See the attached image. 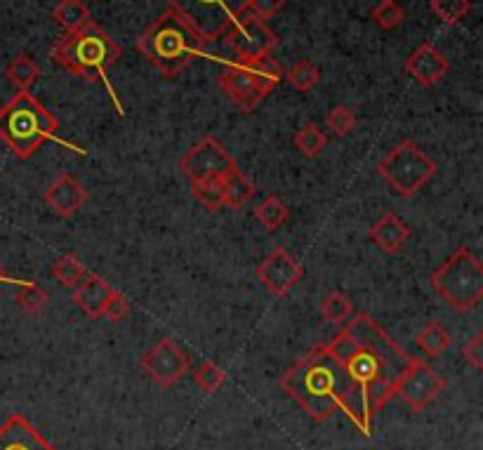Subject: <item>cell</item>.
<instances>
[{
    "instance_id": "6da1fadb",
    "label": "cell",
    "mask_w": 483,
    "mask_h": 450,
    "mask_svg": "<svg viewBox=\"0 0 483 450\" xmlns=\"http://www.w3.org/2000/svg\"><path fill=\"white\" fill-rule=\"evenodd\" d=\"M326 347L354 382L361 432L371 436L373 417L396 394V382L411 363V354H405L396 340L365 311L354 316Z\"/></svg>"
},
{
    "instance_id": "7a4b0ae2",
    "label": "cell",
    "mask_w": 483,
    "mask_h": 450,
    "mask_svg": "<svg viewBox=\"0 0 483 450\" xmlns=\"http://www.w3.org/2000/svg\"><path fill=\"white\" fill-rule=\"evenodd\" d=\"M281 387L316 423H326L335 411H344L349 420H354L356 427L361 429L359 396H356L354 382L349 380L342 363L332 356L326 344L316 347L299 363H295L281 377Z\"/></svg>"
},
{
    "instance_id": "3957f363",
    "label": "cell",
    "mask_w": 483,
    "mask_h": 450,
    "mask_svg": "<svg viewBox=\"0 0 483 450\" xmlns=\"http://www.w3.org/2000/svg\"><path fill=\"white\" fill-rule=\"evenodd\" d=\"M57 130L59 125L55 116L28 90H19L10 104L0 107V140L22 161L34 156L40 144L47 140L67 144L59 140Z\"/></svg>"
},
{
    "instance_id": "277c9868",
    "label": "cell",
    "mask_w": 483,
    "mask_h": 450,
    "mask_svg": "<svg viewBox=\"0 0 483 450\" xmlns=\"http://www.w3.org/2000/svg\"><path fill=\"white\" fill-rule=\"evenodd\" d=\"M52 59L80 78L97 80L109 67L119 62L121 47L95 19H90L80 31L57 40L52 46Z\"/></svg>"
},
{
    "instance_id": "5b68a950",
    "label": "cell",
    "mask_w": 483,
    "mask_h": 450,
    "mask_svg": "<svg viewBox=\"0 0 483 450\" xmlns=\"http://www.w3.org/2000/svg\"><path fill=\"white\" fill-rule=\"evenodd\" d=\"M198 38L173 10L163 12L149 31L137 38V50L165 76L182 74L198 55Z\"/></svg>"
},
{
    "instance_id": "8992f818",
    "label": "cell",
    "mask_w": 483,
    "mask_h": 450,
    "mask_svg": "<svg viewBox=\"0 0 483 450\" xmlns=\"http://www.w3.org/2000/svg\"><path fill=\"white\" fill-rule=\"evenodd\" d=\"M281 67L276 62L274 52H269L247 62L231 59L225 71L217 76V85L243 113H250L281 83Z\"/></svg>"
},
{
    "instance_id": "52a82bcc",
    "label": "cell",
    "mask_w": 483,
    "mask_h": 450,
    "mask_svg": "<svg viewBox=\"0 0 483 450\" xmlns=\"http://www.w3.org/2000/svg\"><path fill=\"white\" fill-rule=\"evenodd\" d=\"M432 288L456 311L474 309L483 298V265L469 248H457L432 274Z\"/></svg>"
},
{
    "instance_id": "ba28073f",
    "label": "cell",
    "mask_w": 483,
    "mask_h": 450,
    "mask_svg": "<svg viewBox=\"0 0 483 450\" xmlns=\"http://www.w3.org/2000/svg\"><path fill=\"white\" fill-rule=\"evenodd\" d=\"M380 175L399 196H415L436 175V163L413 140H404L377 165Z\"/></svg>"
},
{
    "instance_id": "9c48e42d",
    "label": "cell",
    "mask_w": 483,
    "mask_h": 450,
    "mask_svg": "<svg viewBox=\"0 0 483 450\" xmlns=\"http://www.w3.org/2000/svg\"><path fill=\"white\" fill-rule=\"evenodd\" d=\"M170 10L189 26L198 43L222 38L231 22L246 12L247 0H168Z\"/></svg>"
},
{
    "instance_id": "30bf717a",
    "label": "cell",
    "mask_w": 483,
    "mask_h": 450,
    "mask_svg": "<svg viewBox=\"0 0 483 450\" xmlns=\"http://www.w3.org/2000/svg\"><path fill=\"white\" fill-rule=\"evenodd\" d=\"M222 38H225L226 47H229L236 62H247V59L269 55V52H274L276 43H278L274 31L267 26V22L247 15V12L238 15L231 22V26L222 34Z\"/></svg>"
},
{
    "instance_id": "8fae6325",
    "label": "cell",
    "mask_w": 483,
    "mask_h": 450,
    "mask_svg": "<svg viewBox=\"0 0 483 450\" xmlns=\"http://www.w3.org/2000/svg\"><path fill=\"white\" fill-rule=\"evenodd\" d=\"M446 387L448 384H446L444 377L438 375L429 363L411 356V363L401 372L399 382H396V394L394 396H401L411 411L420 413L444 394Z\"/></svg>"
},
{
    "instance_id": "7c38bea8",
    "label": "cell",
    "mask_w": 483,
    "mask_h": 450,
    "mask_svg": "<svg viewBox=\"0 0 483 450\" xmlns=\"http://www.w3.org/2000/svg\"><path fill=\"white\" fill-rule=\"evenodd\" d=\"M180 168L192 180V184H198V182L222 180L225 175H229L231 170H236L238 165L234 156L215 137H203L198 144H194L186 152Z\"/></svg>"
},
{
    "instance_id": "4fadbf2b",
    "label": "cell",
    "mask_w": 483,
    "mask_h": 450,
    "mask_svg": "<svg viewBox=\"0 0 483 450\" xmlns=\"http://www.w3.org/2000/svg\"><path fill=\"white\" fill-rule=\"evenodd\" d=\"M192 368V359L180 344L163 338L142 356V371L152 377L158 387H173L186 371Z\"/></svg>"
},
{
    "instance_id": "5bb4252c",
    "label": "cell",
    "mask_w": 483,
    "mask_h": 450,
    "mask_svg": "<svg viewBox=\"0 0 483 450\" xmlns=\"http://www.w3.org/2000/svg\"><path fill=\"white\" fill-rule=\"evenodd\" d=\"M255 276H257L259 283H265L267 290H271L274 295H286L302 281L304 267L299 265L298 259L292 257L286 248H276L274 253L255 269Z\"/></svg>"
},
{
    "instance_id": "9a60e30c",
    "label": "cell",
    "mask_w": 483,
    "mask_h": 450,
    "mask_svg": "<svg viewBox=\"0 0 483 450\" xmlns=\"http://www.w3.org/2000/svg\"><path fill=\"white\" fill-rule=\"evenodd\" d=\"M405 74L411 76L417 85L422 88H432L438 80H444L446 74L450 71V62L446 55L438 50L432 43H422L420 47L411 52V57L405 59Z\"/></svg>"
},
{
    "instance_id": "2e32d148",
    "label": "cell",
    "mask_w": 483,
    "mask_h": 450,
    "mask_svg": "<svg viewBox=\"0 0 483 450\" xmlns=\"http://www.w3.org/2000/svg\"><path fill=\"white\" fill-rule=\"evenodd\" d=\"M0 450H57L24 415H10L0 427Z\"/></svg>"
},
{
    "instance_id": "e0dca14e",
    "label": "cell",
    "mask_w": 483,
    "mask_h": 450,
    "mask_svg": "<svg viewBox=\"0 0 483 450\" xmlns=\"http://www.w3.org/2000/svg\"><path fill=\"white\" fill-rule=\"evenodd\" d=\"M43 201L62 217H73L88 201V189H83L79 180L73 175L57 177L43 194Z\"/></svg>"
},
{
    "instance_id": "ac0fdd59",
    "label": "cell",
    "mask_w": 483,
    "mask_h": 450,
    "mask_svg": "<svg viewBox=\"0 0 483 450\" xmlns=\"http://www.w3.org/2000/svg\"><path fill=\"white\" fill-rule=\"evenodd\" d=\"M113 293V288L109 286L101 276L85 274L80 283L73 288V302L83 314H88L92 321L101 319L104 314V304H107L109 295Z\"/></svg>"
},
{
    "instance_id": "d6986e66",
    "label": "cell",
    "mask_w": 483,
    "mask_h": 450,
    "mask_svg": "<svg viewBox=\"0 0 483 450\" xmlns=\"http://www.w3.org/2000/svg\"><path fill=\"white\" fill-rule=\"evenodd\" d=\"M408 238H411V226L394 213L383 215L371 229V241L387 255L399 253L405 243H408Z\"/></svg>"
},
{
    "instance_id": "ffe728a7",
    "label": "cell",
    "mask_w": 483,
    "mask_h": 450,
    "mask_svg": "<svg viewBox=\"0 0 483 450\" xmlns=\"http://www.w3.org/2000/svg\"><path fill=\"white\" fill-rule=\"evenodd\" d=\"M222 186H225V205H229L231 210H241L255 196V184L238 168L222 177Z\"/></svg>"
},
{
    "instance_id": "44dd1931",
    "label": "cell",
    "mask_w": 483,
    "mask_h": 450,
    "mask_svg": "<svg viewBox=\"0 0 483 450\" xmlns=\"http://www.w3.org/2000/svg\"><path fill=\"white\" fill-rule=\"evenodd\" d=\"M52 17L57 19L59 26H64L67 34H73V31H80L85 24L90 22L92 15L83 0H62V3L52 10Z\"/></svg>"
},
{
    "instance_id": "7402d4cb",
    "label": "cell",
    "mask_w": 483,
    "mask_h": 450,
    "mask_svg": "<svg viewBox=\"0 0 483 450\" xmlns=\"http://www.w3.org/2000/svg\"><path fill=\"white\" fill-rule=\"evenodd\" d=\"M415 342L422 350V354H427L429 359H436V356L444 354L450 344H453V338H450V332L446 330L441 323L434 321V323H427V326L417 332Z\"/></svg>"
},
{
    "instance_id": "603a6c76",
    "label": "cell",
    "mask_w": 483,
    "mask_h": 450,
    "mask_svg": "<svg viewBox=\"0 0 483 450\" xmlns=\"http://www.w3.org/2000/svg\"><path fill=\"white\" fill-rule=\"evenodd\" d=\"M5 76L17 85L19 90H31V85L38 83L40 67L28 55H17L7 64Z\"/></svg>"
},
{
    "instance_id": "cb8c5ba5",
    "label": "cell",
    "mask_w": 483,
    "mask_h": 450,
    "mask_svg": "<svg viewBox=\"0 0 483 450\" xmlns=\"http://www.w3.org/2000/svg\"><path fill=\"white\" fill-rule=\"evenodd\" d=\"M255 217L269 231H276L286 225L288 217H290V210H288V205L278 196H267L265 201L255 208Z\"/></svg>"
},
{
    "instance_id": "d4e9b609",
    "label": "cell",
    "mask_w": 483,
    "mask_h": 450,
    "mask_svg": "<svg viewBox=\"0 0 483 450\" xmlns=\"http://www.w3.org/2000/svg\"><path fill=\"white\" fill-rule=\"evenodd\" d=\"M320 314L331 323H347L354 314V304L344 293H328L320 299Z\"/></svg>"
},
{
    "instance_id": "484cf974",
    "label": "cell",
    "mask_w": 483,
    "mask_h": 450,
    "mask_svg": "<svg viewBox=\"0 0 483 450\" xmlns=\"http://www.w3.org/2000/svg\"><path fill=\"white\" fill-rule=\"evenodd\" d=\"M328 140L320 132V128L316 123H304L295 135V147L299 149L304 158H316L323 149H326Z\"/></svg>"
},
{
    "instance_id": "4316f807",
    "label": "cell",
    "mask_w": 483,
    "mask_h": 450,
    "mask_svg": "<svg viewBox=\"0 0 483 450\" xmlns=\"http://www.w3.org/2000/svg\"><path fill=\"white\" fill-rule=\"evenodd\" d=\"M432 10L441 22L456 26L472 12V0H432Z\"/></svg>"
},
{
    "instance_id": "83f0119b",
    "label": "cell",
    "mask_w": 483,
    "mask_h": 450,
    "mask_svg": "<svg viewBox=\"0 0 483 450\" xmlns=\"http://www.w3.org/2000/svg\"><path fill=\"white\" fill-rule=\"evenodd\" d=\"M52 274H55V278L59 281V286L73 290V288L79 286L80 278H83L88 271H85V267L80 265L79 257H73V255H64V257L57 259Z\"/></svg>"
},
{
    "instance_id": "f1b7e54d",
    "label": "cell",
    "mask_w": 483,
    "mask_h": 450,
    "mask_svg": "<svg viewBox=\"0 0 483 450\" xmlns=\"http://www.w3.org/2000/svg\"><path fill=\"white\" fill-rule=\"evenodd\" d=\"M17 283V302L24 311L28 314H38L46 309L47 293L36 281H15Z\"/></svg>"
},
{
    "instance_id": "f546056e",
    "label": "cell",
    "mask_w": 483,
    "mask_h": 450,
    "mask_svg": "<svg viewBox=\"0 0 483 450\" xmlns=\"http://www.w3.org/2000/svg\"><path fill=\"white\" fill-rule=\"evenodd\" d=\"M194 198L201 203L205 210H219L225 208V186H222V180H208V182H198L194 184Z\"/></svg>"
},
{
    "instance_id": "4dcf8cb0",
    "label": "cell",
    "mask_w": 483,
    "mask_h": 450,
    "mask_svg": "<svg viewBox=\"0 0 483 450\" xmlns=\"http://www.w3.org/2000/svg\"><path fill=\"white\" fill-rule=\"evenodd\" d=\"M288 80H290L292 88L310 92L320 83V68L314 62H310V59H302V62H298L288 71Z\"/></svg>"
},
{
    "instance_id": "1f68e13d",
    "label": "cell",
    "mask_w": 483,
    "mask_h": 450,
    "mask_svg": "<svg viewBox=\"0 0 483 450\" xmlns=\"http://www.w3.org/2000/svg\"><path fill=\"white\" fill-rule=\"evenodd\" d=\"M356 125V116L354 111L349 107H332L331 111L326 113V128L328 132H331L332 137H338V140H342V137H347L352 130H354Z\"/></svg>"
},
{
    "instance_id": "d6a6232c",
    "label": "cell",
    "mask_w": 483,
    "mask_h": 450,
    "mask_svg": "<svg viewBox=\"0 0 483 450\" xmlns=\"http://www.w3.org/2000/svg\"><path fill=\"white\" fill-rule=\"evenodd\" d=\"M404 7L396 3V0H380L375 7H373V19L380 28L384 31H394L396 26H401L404 22Z\"/></svg>"
},
{
    "instance_id": "836d02e7",
    "label": "cell",
    "mask_w": 483,
    "mask_h": 450,
    "mask_svg": "<svg viewBox=\"0 0 483 450\" xmlns=\"http://www.w3.org/2000/svg\"><path fill=\"white\" fill-rule=\"evenodd\" d=\"M225 371H222L217 363H213V361H203L201 366L196 368V384L205 394H215V392L225 384Z\"/></svg>"
},
{
    "instance_id": "e575fe53",
    "label": "cell",
    "mask_w": 483,
    "mask_h": 450,
    "mask_svg": "<svg viewBox=\"0 0 483 450\" xmlns=\"http://www.w3.org/2000/svg\"><path fill=\"white\" fill-rule=\"evenodd\" d=\"M130 311V302L125 299L123 293H119V290H113L111 295H109L107 304H104V319H109L111 323H119L123 321L125 316H128Z\"/></svg>"
},
{
    "instance_id": "d590c367",
    "label": "cell",
    "mask_w": 483,
    "mask_h": 450,
    "mask_svg": "<svg viewBox=\"0 0 483 450\" xmlns=\"http://www.w3.org/2000/svg\"><path fill=\"white\" fill-rule=\"evenodd\" d=\"M283 5H286V0H247L246 12L247 15H253V17L262 19V22H267V19L274 17L276 12L281 10Z\"/></svg>"
},
{
    "instance_id": "8d00e7d4",
    "label": "cell",
    "mask_w": 483,
    "mask_h": 450,
    "mask_svg": "<svg viewBox=\"0 0 483 450\" xmlns=\"http://www.w3.org/2000/svg\"><path fill=\"white\" fill-rule=\"evenodd\" d=\"M462 356H465L469 363H472L477 371H483V335L481 332H477L469 342L462 347Z\"/></svg>"
},
{
    "instance_id": "74e56055",
    "label": "cell",
    "mask_w": 483,
    "mask_h": 450,
    "mask_svg": "<svg viewBox=\"0 0 483 450\" xmlns=\"http://www.w3.org/2000/svg\"><path fill=\"white\" fill-rule=\"evenodd\" d=\"M7 278H5V274H3V269H0V283H5Z\"/></svg>"
}]
</instances>
